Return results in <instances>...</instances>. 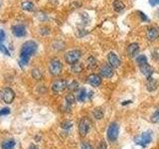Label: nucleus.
I'll return each instance as SVG.
<instances>
[{
	"label": "nucleus",
	"mask_w": 159,
	"mask_h": 149,
	"mask_svg": "<svg viewBox=\"0 0 159 149\" xmlns=\"http://www.w3.org/2000/svg\"><path fill=\"white\" fill-rule=\"evenodd\" d=\"M0 52H2L3 54L7 55V56H10V53H9V51H8V49H7L6 47H5L2 43H0Z\"/></svg>",
	"instance_id": "nucleus-30"
},
{
	"label": "nucleus",
	"mask_w": 159,
	"mask_h": 149,
	"mask_svg": "<svg viewBox=\"0 0 159 149\" xmlns=\"http://www.w3.org/2000/svg\"><path fill=\"white\" fill-rule=\"evenodd\" d=\"M88 82L92 87H96L97 88L102 84V79H101V77L98 76V74H89V76L88 77Z\"/></svg>",
	"instance_id": "nucleus-13"
},
{
	"label": "nucleus",
	"mask_w": 159,
	"mask_h": 149,
	"mask_svg": "<svg viewBox=\"0 0 159 149\" xmlns=\"http://www.w3.org/2000/svg\"><path fill=\"white\" fill-rule=\"evenodd\" d=\"M138 13H139V15H140V17H141V19H142V21H146V20L148 19L146 15H145V14H143L142 12H138Z\"/></svg>",
	"instance_id": "nucleus-36"
},
{
	"label": "nucleus",
	"mask_w": 159,
	"mask_h": 149,
	"mask_svg": "<svg viewBox=\"0 0 159 149\" xmlns=\"http://www.w3.org/2000/svg\"><path fill=\"white\" fill-rule=\"evenodd\" d=\"M89 127H91V121H89V119L88 117H84L79 124V130L81 136L87 135L89 130Z\"/></svg>",
	"instance_id": "nucleus-7"
},
{
	"label": "nucleus",
	"mask_w": 159,
	"mask_h": 149,
	"mask_svg": "<svg viewBox=\"0 0 159 149\" xmlns=\"http://www.w3.org/2000/svg\"><path fill=\"white\" fill-rule=\"evenodd\" d=\"M32 77L35 79H42V77H43V74H42V72L40 71V69H33L32 70Z\"/></svg>",
	"instance_id": "nucleus-22"
},
{
	"label": "nucleus",
	"mask_w": 159,
	"mask_h": 149,
	"mask_svg": "<svg viewBox=\"0 0 159 149\" xmlns=\"http://www.w3.org/2000/svg\"><path fill=\"white\" fill-rule=\"evenodd\" d=\"M136 62L139 66H140V65L147 64V58L144 56V55H139V56L136 58Z\"/></svg>",
	"instance_id": "nucleus-26"
},
{
	"label": "nucleus",
	"mask_w": 159,
	"mask_h": 149,
	"mask_svg": "<svg viewBox=\"0 0 159 149\" xmlns=\"http://www.w3.org/2000/svg\"><path fill=\"white\" fill-rule=\"evenodd\" d=\"M29 149H38V147L36 146V145H34V144H32L31 146H30V148Z\"/></svg>",
	"instance_id": "nucleus-38"
},
{
	"label": "nucleus",
	"mask_w": 159,
	"mask_h": 149,
	"mask_svg": "<svg viewBox=\"0 0 159 149\" xmlns=\"http://www.w3.org/2000/svg\"><path fill=\"white\" fill-rule=\"evenodd\" d=\"M82 149H93V147H92V145L89 143H88V142H84L83 144H82Z\"/></svg>",
	"instance_id": "nucleus-33"
},
{
	"label": "nucleus",
	"mask_w": 159,
	"mask_h": 149,
	"mask_svg": "<svg viewBox=\"0 0 159 149\" xmlns=\"http://www.w3.org/2000/svg\"><path fill=\"white\" fill-rule=\"evenodd\" d=\"M128 103H131V101H125L124 102H122L121 104H122V106H125V104H128Z\"/></svg>",
	"instance_id": "nucleus-37"
},
{
	"label": "nucleus",
	"mask_w": 159,
	"mask_h": 149,
	"mask_svg": "<svg viewBox=\"0 0 159 149\" xmlns=\"http://www.w3.org/2000/svg\"><path fill=\"white\" fill-rule=\"evenodd\" d=\"M146 37L149 41H155L159 37V29L156 27H149L146 32Z\"/></svg>",
	"instance_id": "nucleus-11"
},
{
	"label": "nucleus",
	"mask_w": 159,
	"mask_h": 149,
	"mask_svg": "<svg viewBox=\"0 0 159 149\" xmlns=\"http://www.w3.org/2000/svg\"><path fill=\"white\" fill-rule=\"evenodd\" d=\"M66 88H68V83L65 79H57L52 84V89L54 93L63 92Z\"/></svg>",
	"instance_id": "nucleus-8"
},
{
	"label": "nucleus",
	"mask_w": 159,
	"mask_h": 149,
	"mask_svg": "<svg viewBox=\"0 0 159 149\" xmlns=\"http://www.w3.org/2000/svg\"><path fill=\"white\" fill-rule=\"evenodd\" d=\"M0 5H1V1H0Z\"/></svg>",
	"instance_id": "nucleus-41"
},
{
	"label": "nucleus",
	"mask_w": 159,
	"mask_h": 149,
	"mask_svg": "<svg viewBox=\"0 0 159 149\" xmlns=\"http://www.w3.org/2000/svg\"><path fill=\"white\" fill-rule=\"evenodd\" d=\"M139 68H140L141 73H142L145 77H147V79H151V76H152V74H153V70H152V68H151L150 66H149L148 64L140 65V66H139Z\"/></svg>",
	"instance_id": "nucleus-14"
},
{
	"label": "nucleus",
	"mask_w": 159,
	"mask_h": 149,
	"mask_svg": "<svg viewBox=\"0 0 159 149\" xmlns=\"http://www.w3.org/2000/svg\"><path fill=\"white\" fill-rule=\"evenodd\" d=\"M119 133V126L116 122H112L109 124V126L107 128V138L109 141L114 142L118 137Z\"/></svg>",
	"instance_id": "nucleus-5"
},
{
	"label": "nucleus",
	"mask_w": 159,
	"mask_h": 149,
	"mask_svg": "<svg viewBox=\"0 0 159 149\" xmlns=\"http://www.w3.org/2000/svg\"><path fill=\"white\" fill-rule=\"evenodd\" d=\"M66 104H67V106L68 107H71L73 104L75 103V101H76V97H75V96L73 93H69L68 96L66 97Z\"/></svg>",
	"instance_id": "nucleus-20"
},
{
	"label": "nucleus",
	"mask_w": 159,
	"mask_h": 149,
	"mask_svg": "<svg viewBox=\"0 0 159 149\" xmlns=\"http://www.w3.org/2000/svg\"><path fill=\"white\" fill-rule=\"evenodd\" d=\"M98 149H107V144L104 140H102L99 142L98 146Z\"/></svg>",
	"instance_id": "nucleus-32"
},
{
	"label": "nucleus",
	"mask_w": 159,
	"mask_h": 149,
	"mask_svg": "<svg viewBox=\"0 0 159 149\" xmlns=\"http://www.w3.org/2000/svg\"><path fill=\"white\" fill-rule=\"evenodd\" d=\"M9 113H10V108H8V107H4L2 109H0V116L8 115Z\"/></svg>",
	"instance_id": "nucleus-31"
},
{
	"label": "nucleus",
	"mask_w": 159,
	"mask_h": 149,
	"mask_svg": "<svg viewBox=\"0 0 159 149\" xmlns=\"http://www.w3.org/2000/svg\"><path fill=\"white\" fill-rule=\"evenodd\" d=\"M38 45L34 41H27L23 44L21 48V52H20V60L19 64L21 67L27 66L29 63V60L33 55L37 52Z\"/></svg>",
	"instance_id": "nucleus-1"
},
{
	"label": "nucleus",
	"mask_w": 159,
	"mask_h": 149,
	"mask_svg": "<svg viewBox=\"0 0 159 149\" xmlns=\"http://www.w3.org/2000/svg\"><path fill=\"white\" fill-rule=\"evenodd\" d=\"M63 70V65L61 63L59 59L55 58V59H52L51 62L49 64V71L51 73L53 76H58V74H61Z\"/></svg>",
	"instance_id": "nucleus-3"
},
{
	"label": "nucleus",
	"mask_w": 159,
	"mask_h": 149,
	"mask_svg": "<svg viewBox=\"0 0 159 149\" xmlns=\"http://www.w3.org/2000/svg\"><path fill=\"white\" fill-rule=\"evenodd\" d=\"M15 145H16V142L13 139H9V140H5L2 145H1V148L2 149H14Z\"/></svg>",
	"instance_id": "nucleus-16"
},
{
	"label": "nucleus",
	"mask_w": 159,
	"mask_h": 149,
	"mask_svg": "<svg viewBox=\"0 0 159 149\" xmlns=\"http://www.w3.org/2000/svg\"><path fill=\"white\" fill-rule=\"evenodd\" d=\"M152 140V131L147 130L134 138V142L142 147H146Z\"/></svg>",
	"instance_id": "nucleus-2"
},
{
	"label": "nucleus",
	"mask_w": 159,
	"mask_h": 149,
	"mask_svg": "<svg viewBox=\"0 0 159 149\" xmlns=\"http://www.w3.org/2000/svg\"><path fill=\"white\" fill-rule=\"evenodd\" d=\"M93 92H89V93H88V97H89V98H91V97H93Z\"/></svg>",
	"instance_id": "nucleus-39"
},
{
	"label": "nucleus",
	"mask_w": 159,
	"mask_h": 149,
	"mask_svg": "<svg viewBox=\"0 0 159 149\" xmlns=\"http://www.w3.org/2000/svg\"><path fill=\"white\" fill-rule=\"evenodd\" d=\"M83 65L82 64H79V63H76V64H74L72 65V68L71 70L74 72V73H81L83 71Z\"/></svg>",
	"instance_id": "nucleus-25"
},
{
	"label": "nucleus",
	"mask_w": 159,
	"mask_h": 149,
	"mask_svg": "<svg viewBox=\"0 0 159 149\" xmlns=\"http://www.w3.org/2000/svg\"><path fill=\"white\" fill-rule=\"evenodd\" d=\"M107 61H108L109 66L112 67L113 69L118 68L119 65H120V60L118 59L117 55L114 52L108 53V55H107Z\"/></svg>",
	"instance_id": "nucleus-9"
},
{
	"label": "nucleus",
	"mask_w": 159,
	"mask_h": 149,
	"mask_svg": "<svg viewBox=\"0 0 159 149\" xmlns=\"http://www.w3.org/2000/svg\"><path fill=\"white\" fill-rule=\"evenodd\" d=\"M149 3H150L151 6H156L159 4V0H149Z\"/></svg>",
	"instance_id": "nucleus-35"
},
{
	"label": "nucleus",
	"mask_w": 159,
	"mask_h": 149,
	"mask_svg": "<svg viewBox=\"0 0 159 149\" xmlns=\"http://www.w3.org/2000/svg\"><path fill=\"white\" fill-rule=\"evenodd\" d=\"M157 86H158V84H157V81H156V79H153L152 78L148 79V83H147V89H148L149 92L155 91V89L157 88Z\"/></svg>",
	"instance_id": "nucleus-17"
},
{
	"label": "nucleus",
	"mask_w": 159,
	"mask_h": 149,
	"mask_svg": "<svg viewBox=\"0 0 159 149\" xmlns=\"http://www.w3.org/2000/svg\"><path fill=\"white\" fill-rule=\"evenodd\" d=\"M72 126H73V122L71 120H66L62 122V128L64 129H70Z\"/></svg>",
	"instance_id": "nucleus-28"
},
{
	"label": "nucleus",
	"mask_w": 159,
	"mask_h": 149,
	"mask_svg": "<svg viewBox=\"0 0 159 149\" xmlns=\"http://www.w3.org/2000/svg\"><path fill=\"white\" fill-rule=\"evenodd\" d=\"M21 7H22V9L26 10V11H33L35 9V5L31 1H24L21 4Z\"/></svg>",
	"instance_id": "nucleus-18"
},
{
	"label": "nucleus",
	"mask_w": 159,
	"mask_h": 149,
	"mask_svg": "<svg viewBox=\"0 0 159 149\" xmlns=\"http://www.w3.org/2000/svg\"><path fill=\"white\" fill-rule=\"evenodd\" d=\"M12 33L14 36L16 37H23L26 35V28H25L24 25L18 24V25H14L12 27Z\"/></svg>",
	"instance_id": "nucleus-10"
},
{
	"label": "nucleus",
	"mask_w": 159,
	"mask_h": 149,
	"mask_svg": "<svg viewBox=\"0 0 159 149\" xmlns=\"http://www.w3.org/2000/svg\"><path fill=\"white\" fill-rule=\"evenodd\" d=\"M49 1H50V2H52L53 4H56V3L59 1V0H49Z\"/></svg>",
	"instance_id": "nucleus-40"
},
{
	"label": "nucleus",
	"mask_w": 159,
	"mask_h": 149,
	"mask_svg": "<svg viewBox=\"0 0 159 149\" xmlns=\"http://www.w3.org/2000/svg\"><path fill=\"white\" fill-rule=\"evenodd\" d=\"M80 58H81V51H79V50H72V51L67 52L65 55V61L70 65L78 63Z\"/></svg>",
	"instance_id": "nucleus-6"
},
{
	"label": "nucleus",
	"mask_w": 159,
	"mask_h": 149,
	"mask_svg": "<svg viewBox=\"0 0 159 149\" xmlns=\"http://www.w3.org/2000/svg\"><path fill=\"white\" fill-rule=\"evenodd\" d=\"M93 117L96 118V119H102V117H103V111H102V108H96L93 111Z\"/></svg>",
	"instance_id": "nucleus-23"
},
{
	"label": "nucleus",
	"mask_w": 159,
	"mask_h": 149,
	"mask_svg": "<svg viewBox=\"0 0 159 149\" xmlns=\"http://www.w3.org/2000/svg\"><path fill=\"white\" fill-rule=\"evenodd\" d=\"M151 121L153 123H159V109L158 111H156L155 112H154L152 114V116H151Z\"/></svg>",
	"instance_id": "nucleus-27"
},
{
	"label": "nucleus",
	"mask_w": 159,
	"mask_h": 149,
	"mask_svg": "<svg viewBox=\"0 0 159 149\" xmlns=\"http://www.w3.org/2000/svg\"><path fill=\"white\" fill-rule=\"evenodd\" d=\"M87 96H88V93L86 92V88H81L79 91V93H78V101L81 102H84V99H86Z\"/></svg>",
	"instance_id": "nucleus-21"
},
{
	"label": "nucleus",
	"mask_w": 159,
	"mask_h": 149,
	"mask_svg": "<svg viewBox=\"0 0 159 149\" xmlns=\"http://www.w3.org/2000/svg\"><path fill=\"white\" fill-rule=\"evenodd\" d=\"M124 7H125V5H124L123 2L119 1V0H114L113 1V9L116 10V11L120 12L121 10L124 9Z\"/></svg>",
	"instance_id": "nucleus-19"
},
{
	"label": "nucleus",
	"mask_w": 159,
	"mask_h": 149,
	"mask_svg": "<svg viewBox=\"0 0 159 149\" xmlns=\"http://www.w3.org/2000/svg\"><path fill=\"white\" fill-rule=\"evenodd\" d=\"M96 66H97V60L94 57L91 56L88 59V68L93 69V68H96Z\"/></svg>",
	"instance_id": "nucleus-24"
},
{
	"label": "nucleus",
	"mask_w": 159,
	"mask_h": 149,
	"mask_svg": "<svg viewBox=\"0 0 159 149\" xmlns=\"http://www.w3.org/2000/svg\"><path fill=\"white\" fill-rule=\"evenodd\" d=\"M4 39H5V32L0 29V43H2L4 41Z\"/></svg>",
	"instance_id": "nucleus-34"
},
{
	"label": "nucleus",
	"mask_w": 159,
	"mask_h": 149,
	"mask_svg": "<svg viewBox=\"0 0 159 149\" xmlns=\"http://www.w3.org/2000/svg\"><path fill=\"white\" fill-rule=\"evenodd\" d=\"M139 51V45L137 43H132L127 47V55L129 57H134Z\"/></svg>",
	"instance_id": "nucleus-15"
},
{
	"label": "nucleus",
	"mask_w": 159,
	"mask_h": 149,
	"mask_svg": "<svg viewBox=\"0 0 159 149\" xmlns=\"http://www.w3.org/2000/svg\"><path fill=\"white\" fill-rule=\"evenodd\" d=\"M99 73L103 78H111L113 76V68L109 66V65H103L99 70Z\"/></svg>",
	"instance_id": "nucleus-12"
},
{
	"label": "nucleus",
	"mask_w": 159,
	"mask_h": 149,
	"mask_svg": "<svg viewBox=\"0 0 159 149\" xmlns=\"http://www.w3.org/2000/svg\"><path fill=\"white\" fill-rule=\"evenodd\" d=\"M68 88L70 91H76V89H78V88H79V84H78V82L75 81L70 84V86H68Z\"/></svg>",
	"instance_id": "nucleus-29"
},
{
	"label": "nucleus",
	"mask_w": 159,
	"mask_h": 149,
	"mask_svg": "<svg viewBox=\"0 0 159 149\" xmlns=\"http://www.w3.org/2000/svg\"><path fill=\"white\" fill-rule=\"evenodd\" d=\"M0 97H1V99L5 103L9 104L13 102L15 98V93L13 92V89H11L10 88H4L0 92Z\"/></svg>",
	"instance_id": "nucleus-4"
}]
</instances>
